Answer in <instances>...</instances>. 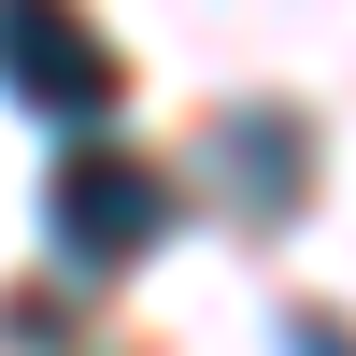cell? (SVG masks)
I'll list each match as a JSON object with an SVG mask.
<instances>
[{"label": "cell", "mask_w": 356, "mask_h": 356, "mask_svg": "<svg viewBox=\"0 0 356 356\" xmlns=\"http://www.w3.org/2000/svg\"><path fill=\"white\" fill-rule=\"evenodd\" d=\"M0 86H15L29 114H57V129H100L129 72H114V43L72 0H0Z\"/></svg>", "instance_id": "obj_1"}, {"label": "cell", "mask_w": 356, "mask_h": 356, "mask_svg": "<svg viewBox=\"0 0 356 356\" xmlns=\"http://www.w3.org/2000/svg\"><path fill=\"white\" fill-rule=\"evenodd\" d=\"M43 214H57V243H72L86 271H129V257L171 228V171H157V157H114V143H86V157L57 171Z\"/></svg>", "instance_id": "obj_2"}, {"label": "cell", "mask_w": 356, "mask_h": 356, "mask_svg": "<svg viewBox=\"0 0 356 356\" xmlns=\"http://www.w3.org/2000/svg\"><path fill=\"white\" fill-rule=\"evenodd\" d=\"M214 186L243 200L257 228H285L300 186H314V129H300V114H228V129H214Z\"/></svg>", "instance_id": "obj_3"}, {"label": "cell", "mask_w": 356, "mask_h": 356, "mask_svg": "<svg viewBox=\"0 0 356 356\" xmlns=\"http://www.w3.org/2000/svg\"><path fill=\"white\" fill-rule=\"evenodd\" d=\"M285 356H356V342L328 328V314H300V328H285Z\"/></svg>", "instance_id": "obj_4"}]
</instances>
